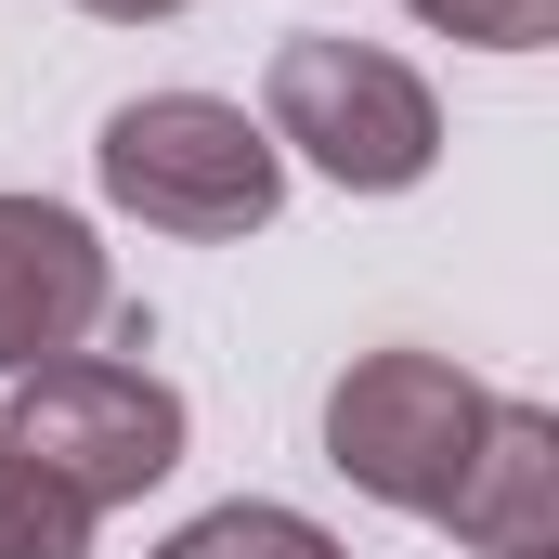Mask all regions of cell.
Here are the masks:
<instances>
[{
    "instance_id": "obj_1",
    "label": "cell",
    "mask_w": 559,
    "mask_h": 559,
    "mask_svg": "<svg viewBox=\"0 0 559 559\" xmlns=\"http://www.w3.org/2000/svg\"><path fill=\"white\" fill-rule=\"evenodd\" d=\"M92 182H105V209H131L143 235H182V248H235L286 209L274 131L222 92H131L92 131Z\"/></svg>"
},
{
    "instance_id": "obj_2",
    "label": "cell",
    "mask_w": 559,
    "mask_h": 559,
    "mask_svg": "<svg viewBox=\"0 0 559 559\" xmlns=\"http://www.w3.org/2000/svg\"><path fill=\"white\" fill-rule=\"evenodd\" d=\"M261 131H274V156H312L338 195H404V182L442 169V105H429V79L404 52H378V39H338V26L274 39V66H261Z\"/></svg>"
},
{
    "instance_id": "obj_3",
    "label": "cell",
    "mask_w": 559,
    "mask_h": 559,
    "mask_svg": "<svg viewBox=\"0 0 559 559\" xmlns=\"http://www.w3.org/2000/svg\"><path fill=\"white\" fill-rule=\"evenodd\" d=\"M0 442H13L26 468H52V481L105 521V508H131V495H156V481L182 468V391H169L156 365H131V352H52V365L13 378Z\"/></svg>"
},
{
    "instance_id": "obj_4",
    "label": "cell",
    "mask_w": 559,
    "mask_h": 559,
    "mask_svg": "<svg viewBox=\"0 0 559 559\" xmlns=\"http://www.w3.org/2000/svg\"><path fill=\"white\" fill-rule=\"evenodd\" d=\"M481 417H495V391L455 352H352L325 378V468L352 495L404 508V521H442V495H455Z\"/></svg>"
},
{
    "instance_id": "obj_5",
    "label": "cell",
    "mask_w": 559,
    "mask_h": 559,
    "mask_svg": "<svg viewBox=\"0 0 559 559\" xmlns=\"http://www.w3.org/2000/svg\"><path fill=\"white\" fill-rule=\"evenodd\" d=\"M105 312H118L105 235L79 209H52V195H0V378L105 338Z\"/></svg>"
},
{
    "instance_id": "obj_6",
    "label": "cell",
    "mask_w": 559,
    "mask_h": 559,
    "mask_svg": "<svg viewBox=\"0 0 559 559\" xmlns=\"http://www.w3.org/2000/svg\"><path fill=\"white\" fill-rule=\"evenodd\" d=\"M442 534L481 547V559H521V547L559 534V417L547 404H508V391H495V417H481L455 495H442Z\"/></svg>"
},
{
    "instance_id": "obj_7",
    "label": "cell",
    "mask_w": 559,
    "mask_h": 559,
    "mask_svg": "<svg viewBox=\"0 0 559 559\" xmlns=\"http://www.w3.org/2000/svg\"><path fill=\"white\" fill-rule=\"evenodd\" d=\"M156 559H352L312 508H274V495H235V508H195Z\"/></svg>"
},
{
    "instance_id": "obj_8",
    "label": "cell",
    "mask_w": 559,
    "mask_h": 559,
    "mask_svg": "<svg viewBox=\"0 0 559 559\" xmlns=\"http://www.w3.org/2000/svg\"><path fill=\"white\" fill-rule=\"evenodd\" d=\"M0 559H92V508L0 442Z\"/></svg>"
},
{
    "instance_id": "obj_9",
    "label": "cell",
    "mask_w": 559,
    "mask_h": 559,
    "mask_svg": "<svg viewBox=\"0 0 559 559\" xmlns=\"http://www.w3.org/2000/svg\"><path fill=\"white\" fill-rule=\"evenodd\" d=\"M417 26L468 39V52H547L559 39V0H404Z\"/></svg>"
},
{
    "instance_id": "obj_10",
    "label": "cell",
    "mask_w": 559,
    "mask_h": 559,
    "mask_svg": "<svg viewBox=\"0 0 559 559\" xmlns=\"http://www.w3.org/2000/svg\"><path fill=\"white\" fill-rule=\"evenodd\" d=\"M79 13H105V26H169L182 0H79Z\"/></svg>"
},
{
    "instance_id": "obj_11",
    "label": "cell",
    "mask_w": 559,
    "mask_h": 559,
    "mask_svg": "<svg viewBox=\"0 0 559 559\" xmlns=\"http://www.w3.org/2000/svg\"><path fill=\"white\" fill-rule=\"evenodd\" d=\"M521 559H547V547H521Z\"/></svg>"
}]
</instances>
